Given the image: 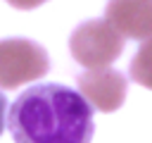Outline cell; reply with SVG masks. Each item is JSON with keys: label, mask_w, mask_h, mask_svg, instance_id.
Returning <instances> with one entry per match:
<instances>
[{"label": "cell", "mask_w": 152, "mask_h": 143, "mask_svg": "<svg viewBox=\"0 0 152 143\" xmlns=\"http://www.w3.org/2000/svg\"><path fill=\"white\" fill-rule=\"evenodd\" d=\"M7 2L12 7H17V10H33V7H40L48 0H7Z\"/></svg>", "instance_id": "cell-7"}, {"label": "cell", "mask_w": 152, "mask_h": 143, "mask_svg": "<svg viewBox=\"0 0 152 143\" xmlns=\"http://www.w3.org/2000/svg\"><path fill=\"white\" fill-rule=\"evenodd\" d=\"M5 124H7V98L0 93V133L5 131Z\"/></svg>", "instance_id": "cell-8"}, {"label": "cell", "mask_w": 152, "mask_h": 143, "mask_svg": "<svg viewBox=\"0 0 152 143\" xmlns=\"http://www.w3.org/2000/svg\"><path fill=\"white\" fill-rule=\"evenodd\" d=\"M69 50L71 57L86 69L109 67L124 50V36L107 19H88L74 29Z\"/></svg>", "instance_id": "cell-2"}, {"label": "cell", "mask_w": 152, "mask_h": 143, "mask_svg": "<svg viewBox=\"0 0 152 143\" xmlns=\"http://www.w3.org/2000/svg\"><path fill=\"white\" fill-rule=\"evenodd\" d=\"M128 74H131V79L135 83H140V86H145V88L152 91V38H147L138 48V52L131 60Z\"/></svg>", "instance_id": "cell-6"}, {"label": "cell", "mask_w": 152, "mask_h": 143, "mask_svg": "<svg viewBox=\"0 0 152 143\" xmlns=\"http://www.w3.org/2000/svg\"><path fill=\"white\" fill-rule=\"evenodd\" d=\"M104 19L124 38H152V0H109L104 7Z\"/></svg>", "instance_id": "cell-5"}, {"label": "cell", "mask_w": 152, "mask_h": 143, "mask_svg": "<svg viewBox=\"0 0 152 143\" xmlns=\"http://www.w3.org/2000/svg\"><path fill=\"white\" fill-rule=\"evenodd\" d=\"M50 57L43 45L28 38L0 41V88H17L45 76Z\"/></svg>", "instance_id": "cell-3"}, {"label": "cell", "mask_w": 152, "mask_h": 143, "mask_svg": "<svg viewBox=\"0 0 152 143\" xmlns=\"http://www.w3.org/2000/svg\"><path fill=\"white\" fill-rule=\"evenodd\" d=\"M14 143H90L95 124L86 98L62 83H36L10 107Z\"/></svg>", "instance_id": "cell-1"}, {"label": "cell", "mask_w": 152, "mask_h": 143, "mask_svg": "<svg viewBox=\"0 0 152 143\" xmlns=\"http://www.w3.org/2000/svg\"><path fill=\"white\" fill-rule=\"evenodd\" d=\"M78 93L86 98V102L93 110L100 112H114L124 105L128 81L121 72L100 67V69H88L78 74Z\"/></svg>", "instance_id": "cell-4"}]
</instances>
